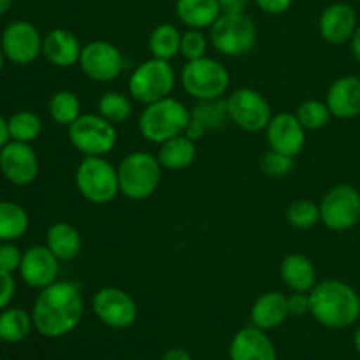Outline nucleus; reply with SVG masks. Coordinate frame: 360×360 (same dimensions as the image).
<instances>
[{
    "mask_svg": "<svg viewBox=\"0 0 360 360\" xmlns=\"http://www.w3.org/2000/svg\"><path fill=\"white\" fill-rule=\"evenodd\" d=\"M221 13H245L250 0H218Z\"/></svg>",
    "mask_w": 360,
    "mask_h": 360,
    "instance_id": "37998d69",
    "label": "nucleus"
},
{
    "mask_svg": "<svg viewBox=\"0 0 360 360\" xmlns=\"http://www.w3.org/2000/svg\"><path fill=\"white\" fill-rule=\"evenodd\" d=\"M28 229V214L20 204L2 200L0 202V241L20 239Z\"/></svg>",
    "mask_w": 360,
    "mask_h": 360,
    "instance_id": "c85d7f7f",
    "label": "nucleus"
},
{
    "mask_svg": "<svg viewBox=\"0 0 360 360\" xmlns=\"http://www.w3.org/2000/svg\"><path fill=\"white\" fill-rule=\"evenodd\" d=\"M294 0H255L257 6L267 14H283L285 11L290 9Z\"/></svg>",
    "mask_w": 360,
    "mask_h": 360,
    "instance_id": "a19ab883",
    "label": "nucleus"
},
{
    "mask_svg": "<svg viewBox=\"0 0 360 360\" xmlns=\"http://www.w3.org/2000/svg\"><path fill=\"white\" fill-rule=\"evenodd\" d=\"M181 37L183 34L178 30V27H174L171 23H162L158 27H155L150 35V41H148L151 56L171 62L174 56L179 55Z\"/></svg>",
    "mask_w": 360,
    "mask_h": 360,
    "instance_id": "bb28decb",
    "label": "nucleus"
},
{
    "mask_svg": "<svg viewBox=\"0 0 360 360\" xmlns=\"http://www.w3.org/2000/svg\"><path fill=\"white\" fill-rule=\"evenodd\" d=\"M160 360H192V355L185 348H172V350L165 352Z\"/></svg>",
    "mask_w": 360,
    "mask_h": 360,
    "instance_id": "c03bdc74",
    "label": "nucleus"
},
{
    "mask_svg": "<svg viewBox=\"0 0 360 360\" xmlns=\"http://www.w3.org/2000/svg\"><path fill=\"white\" fill-rule=\"evenodd\" d=\"M295 116H297V120L306 130L323 129L330 122V118H333L326 102L315 101V98H309V101L302 102L297 108Z\"/></svg>",
    "mask_w": 360,
    "mask_h": 360,
    "instance_id": "72a5a7b5",
    "label": "nucleus"
},
{
    "mask_svg": "<svg viewBox=\"0 0 360 360\" xmlns=\"http://www.w3.org/2000/svg\"><path fill=\"white\" fill-rule=\"evenodd\" d=\"M309 315L327 329H347L360 319V295L340 280H323L309 292Z\"/></svg>",
    "mask_w": 360,
    "mask_h": 360,
    "instance_id": "f03ea898",
    "label": "nucleus"
},
{
    "mask_svg": "<svg viewBox=\"0 0 360 360\" xmlns=\"http://www.w3.org/2000/svg\"><path fill=\"white\" fill-rule=\"evenodd\" d=\"M192 116L199 120L207 130L221 129L229 120L227 102L224 98H211V101H197V104L192 108Z\"/></svg>",
    "mask_w": 360,
    "mask_h": 360,
    "instance_id": "2f4dec72",
    "label": "nucleus"
},
{
    "mask_svg": "<svg viewBox=\"0 0 360 360\" xmlns=\"http://www.w3.org/2000/svg\"><path fill=\"white\" fill-rule=\"evenodd\" d=\"M280 278L292 292H311L316 285V269L302 253H290L280 264Z\"/></svg>",
    "mask_w": 360,
    "mask_h": 360,
    "instance_id": "5701e85b",
    "label": "nucleus"
},
{
    "mask_svg": "<svg viewBox=\"0 0 360 360\" xmlns=\"http://www.w3.org/2000/svg\"><path fill=\"white\" fill-rule=\"evenodd\" d=\"M354 345H355V350H357L360 354V327H359L357 333H355V336H354Z\"/></svg>",
    "mask_w": 360,
    "mask_h": 360,
    "instance_id": "09e8293b",
    "label": "nucleus"
},
{
    "mask_svg": "<svg viewBox=\"0 0 360 360\" xmlns=\"http://www.w3.org/2000/svg\"><path fill=\"white\" fill-rule=\"evenodd\" d=\"M4 56L6 55H4V51L0 49V70H2V67H4Z\"/></svg>",
    "mask_w": 360,
    "mask_h": 360,
    "instance_id": "8fccbe9b",
    "label": "nucleus"
},
{
    "mask_svg": "<svg viewBox=\"0 0 360 360\" xmlns=\"http://www.w3.org/2000/svg\"><path fill=\"white\" fill-rule=\"evenodd\" d=\"M260 169L269 178H283V176L290 174L294 169V157H288V155L269 148V151H266L260 158Z\"/></svg>",
    "mask_w": 360,
    "mask_h": 360,
    "instance_id": "c9c22d12",
    "label": "nucleus"
},
{
    "mask_svg": "<svg viewBox=\"0 0 360 360\" xmlns=\"http://www.w3.org/2000/svg\"><path fill=\"white\" fill-rule=\"evenodd\" d=\"M162 165L148 151H132L118 165L120 193L130 200H146L157 192L162 179Z\"/></svg>",
    "mask_w": 360,
    "mask_h": 360,
    "instance_id": "20e7f679",
    "label": "nucleus"
},
{
    "mask_svg": "<svg viewBox=\"0 0 360 360\" xmlns=\"http://www.w3.org/2000/svg\"><path fill=\"white\" fill-rule=\"evenodd\" d=\"M197 148L195 141L188 139L185 134L176 136L172 139L165 141L158 148V162H160L162 169L165 171H183L188 169L190 165L195 162Z\"/></svg>",
    "mask_w": 360,
    "mask_h": 360,
    "instance_id": "a878e982",
    "label": "nucleus"
},
{
    "mask_svg": "<svg viewBox=\"0 0 360 360\" xmlns=\"http://www.w3.org/2000/svg\"><path fill=\"white\" fill-rule=\"evenodd\" d=\"M174 86L176 72L171 62L153 56L137 65L129 77V95L144 105L171 97Z\"/></svg>",
    "mask_w": 360,
    "mask_h": 360,
    "instance_id": "39448f33",
    "label": "nucleus"
},
{
    "mask_svg": "<svg viewBox=\"0 0 360 360\" xmlns=\"http://www.w3.org/2000/svg\"><path fill=\"white\" fill-rule=\"evenodd\" d=\"M220 14L218 0H176V16L188 28H211Z\"/></svg>",
    "mask_w": 360,
    "mask_h": 360,
    "instance_id": "393cba45",
    "label": "nucleus"
},
{
    "mask_svg": "<svg viewBox=\"0 0 360 360\" xmlns=\"http://www.w3.org/2000/svg\"><path fill=\"white\" fill-rule=\"evenodd\" d=\"M67 137L83 157H105L116 146V129L101 115H81L67 127Z\"/></svg>",
    "mask_w": 360,
    "mask_h": 360,
    "instance_id": "1a4fd4ad",
    "label": "nucleus"
},
{
    "mask_svg": "<svg viewBox=\"0 0 360 360\" xmlns=\"http://www.w3.org/2000/svg\"><path fill=\"white\" fill-rule=\"evenodd\" d=\"M9 127H7V122L4 120V116L0 115V150L9 143Z\"/></svg>",
    "mask_w": 360,
    "mask_h": 360,
    "instance_id": "49530a36",
    "label": "nucleus"
},
{
    "mask_svg": "<svg viewBox=\"0 0 360 360\" xmlns=\"http://www.w3.org/2000/svg\"><path fill=\"white\" fill-rule=\"evenodd\" d=\"M76 188L88 202L109 204L120 193L118 167L105 157H84L76 169Z\"/></svg>",
    "mask_w": 360,
    "mask_h": 360,
    "instance_id": "423d86ee",
    "label": "nucleus"
},
{
    "mask_svg": "<svg viewBox=\"0 0 360 360\" xmlns=\"http://www.w3.org/2000/svg\"><path fill=\"white\" fill-rule=\"evenodd\" d=\"M14 292H16V283H14L13 273L0 269V309L9 306L14 297Z\"/></svg>",
    "mask_w": 360,
    "mask_h": 360,
    "instance_id": "ea45409f",
    "label": "nucleus"
},
{
    "mask_svg": "<svg viewBox=\"0 0 360 360\" xmlns=\"http://www.w3.org/2000/svg\"><path fill=\"white\" fill-rule=\"evenodd\" d=\"M287 220L292 227L299 231H308L320 224V206L311 200H295L288 206Z\"/></svg>",
    "mask_w": 360,
    "mask_h": 360,
    "instance_id": "f704fd0d",
    "label": "nucleus"
},
{
    "mask_svg": "<svg viewBox=\"0 0 360 360\" xmlns=\"http://www.w3.org/2000/svg\"><path fill=\"white\" fill-rule=\"evenodd\" d=\"M132 97L122 94V91H105L101 98H98V115L111 122L112 125L127 122L132 116Z\"/></svg>",
    "mask_w": 360,
    "mask_h": 360,
    "instance_id": "7c9ffc66",
    "label": "nucleus"
},
{
    "mask_svg": "<svg viewBox=\"0 0 360 360\" xmlns=\"http://www.w3.org/2000/svg\"><path fill=\"white\" fill-rule=\"evenodd\" d=\"M288 313L292 316H304L311 311V302H309L308 292H294L290 297H287Z\"/></svg>",
    "mask_w": 360,
    "mask_h": 360,
    "instance_id": "58836bf2",
    "label": "nucleus"
},
{
    "mask_svg": "<svg viewBox=\"0 0 360 360\" xmlns=\"http://www.w3.org/2000/svg\"><path fill=\"white\" fill-rule=\"evenodd\" d=\"M0 171L18 186L34 183L39 176V158L28 143L11 141L0 150Z\"/></svg>",
    "mask_w": 360,
    "mask_h": 360,
    "instance_id": "2eb2a0df",
    "label": "nucleus"
},
{
    "mask_svg": "<svg viewBox=\"0 0 360 360\" xmlns=\"http://www.w3.org/2000/svg\"><path fill=\"white\" fill-rule=\"evenodd\" d=\"M326 104L336 118H357L360 115V77L343 76L334 81L327 91Z\"/></svg>",
    "mask_w": 360,
    "mask_h": 360,
    "instance_id": "aec40b11",
    "label": "nucleus"
},
{
    "mask_svg": "<svg viewBox=\"0 0 360 360\" xmlns=\"http://www.w3.org/2000/svg\"><path fill=\"white\" fill-rule=\"evenodd\" d=\"M225 102H227L229 120L245 132H262L273 118L269 102L253 88H239L232 91Z\"/></svg>",
    "mask_w": 360,
    "mask_h": 360,
    "instance_id": "9b49d317",
    "label": "nucleus"
},
{
    "mask_svg": "<svg viewBox=\"0 0 360 360\" xmlns=\"http://www.w3.org/2000/svg\"><path fill=\"white\" fill-rule=\"evenodd\" d=\"M83 319V295L77 285L58 281L41 288L32 309L34 329L44 338L72 333Z\"/></svg>",
    "mask_w": 360,
    "mask_h": 360,
    "instance_id": "f257e3e1",
    "label": "nucleus"
},
{
    "mask_svg": "<svg viewBox=\"0 0 360 360\" xmlns=\"http://www.w3.org/2000/svg\"><path fill=\"white\" fill-rule=\"evenodd\" d=\"M7 127H9L11 139L30 144L32 141L41 136L42 122L35 112L20 111L7 120Z\"/></svg>",
    "mask_w": 360,
    "mask_h": 360,
    "instance_id": "473e14b6",
    "label": "nucleus"
},
{
    "mask_svg": "<svg viewBox=\"0 0 360 360\" xmlns=\"http://www.w3.org/2000/svg\"><path fill=\"white\" fill-rule=\"evenodd\" d=\"M206 132H207V129L206 127L202 125V123L199 122V120H195L192 116V118H190V122H188V125H186V129H185V136L188 137V139H192V141H199V139H202L204 136H206Z\"/></svg>",
    "mask_w": 360,
    "mask_h": 360,
    "instance_id": "79ce46f5",
    "label": "nucleus"
},
{
    "mask_svg": "<svg viewBox=\"0 0 360 360\" xmlns=\"http://www.w3.org/2000/svg\"><path fill=\"white\" fill-rule=\"evenodd\" d=\"M81 115V101L74 91L60 90L49 101V116L58 125H72Z\"/></svg>",
    "mask_w": 360,
    "mask_h": 360,
    "instance_id": "c756f323",
    "label": "nucleus"
},
{
    "mask_svg": "<svg viewBox=\"0 0 360 360\" xmlns=\"http://www.w3.org/2000/svg\"><path fill=\"white\" fill-rule=\"evenodd\" d=\"M81 51H83V46L77 35L67 28H55L42 39V55L55 67L65 69V67L76 65L79 63Z\"/></svg>",
    "mask_w": 360,
    "mask_h": 360,
    "instance_id": "412c9836",
    "label": "nucleus"
},
{
    "mask_svg": "<svg viewBox=\"0 0 360 360\" xmlns=\"http://www.w3.org/2000/svg\"><path fill=\"white\" fill-rule=\"evenodd\" d=\"M231 360H276V348L266 330L255 326L239 330L229 348Z\"/></svg>",
    "mask_w": 360,
    "mask_h": 360,
    "instance_id": "6ab92c4d",
    "label": "nucleus"
},
{
    "mask_svg": "<svg viewBox=\"0 0 360 360\" xmlns=\"http://www.w3.org/2000/svg\"><path fill=\"white\" fill-rule=\"evenodd\" d=\"M60 273V260L48 246H32L23 253L20 266L21 280L32 288H46L55 283Z\"/></svg>",
    "mask_w": 360,
    "mask_h": 360,
    "instance_id": "f3484780",
    "label": "nucleus"
},
{
    "mask_svg": "<svg viewBox=\"0 0 360 360\" xmlns=\"http://www.w3.org/2000/svg\"><path fill=\"white\" fill-rule=\"evenodd\" d=\"M41 32L30 21H14L2 34V51L18 65H27L42 53Z\"/></svg>",
    "mask_w": 360,
    "mask_h": 360,
    "instance_id": "4468645a",
    "label": "nucleus"
},
{
    "mask_svg": "<svg viewBox=\"0 0 360 360\" xmlns=\"http://www.w3.org/2000/svg\"><path fill=\"white\" fill-rule=\"evenodd\" d=\"M210 42L224 56H245L257 44V27L245 13H221L210 32Z\"/></svg>",
    "mask_w": 360,
    "mask_h": 360,
    "instance_id": "0eeeda50",
    "label": "nucleus"
},
{
    "mask_svg": "<svg viewBox=\"0 0 360 360\" xmlns=\"http://www.w3.org/2000/svg\"><path fill=\"white\" fill-rule=\"evenodd\" d=\"M320 221L329 231L345 232L360 221V192L352 185H338L323 195Z\"/></svg>",
    "mask_w": 360,
    "mask_h": 360,
    "instance_id": "9d476101",
    "label": "nucleus"
},
{
    "mask_svg": "<svg viewBox=\"0 0 360 360\" xmlns=\"http://www.w3.org/2000/svg\"><path fill=\"white\" fill-rule=\"evenodd\" d=\"M288 316L290 313H288L287 295H283L281 292H266L252 306V323L266 333L280 327Z\"/></svg>",
    "mask_w": 360,
    "mask_h": 360,
    "instance_id": "4be33fe9",
    "label": "nucleus"
},
{
    "mask_svg": "<svg viewBox=\"0 0 360 360\" xmlns=\"http://www.w3.org/2000/svg\"><path fill=\"white\" fill-rule=\"evenodd\" d=\"M207 37L200 30H195V28H188V32H185L181 37V49L179 53L183 55V58L186 62L190 60H199L202 56H207Z\"/></svg>",
    "mask_w": 360,
    "mask_h": 360,
    "instance_id": "e433bc0d",
    "label": "nucleus"
},
{
    "mask_svg": "<svg viewBox=\"0 0 360 360\" xmlns=\"http://www.w3.org/2000/svg\"><path fill=\"white\" fill-rule=\"evenodd\" d=\"M350 46H352V53H354L355 60L360 63V25L357 27V30H355V34L352 35Z\"/></svg>",
    "mask_w": 360,
    "mask_h": 360,
    "instance_id": "a18cd8bd",
    "label": "nucleus"
},
{
    "mask_svg": "<svg viewBox=\"0 0 360 360\" xmlns=\"http://www.w3.org/2000/svg\"><path fill=\"white\" fill-rule=\"evenodd\" d=\"M231 84V76L224 63L218 60L202 56L190 60L181 70V86L195 101L221 98Z\"/></svg>",
    "mask_w": 360,
    "mask_h": 360,
    "instance_id": "6e6552de",
    "label": "nucleus"
},
{
    "mask_svg": "<svg viewBox=\"0 0 360 360\" xmlns=\"http://www.w3.org/2000/svg\"><path fill=\"white\" fill-rule=\"evenodd\" d=\"M34 327V320L20 308H9L0 313V341L4 343H21L27 340Z\"/></svg>",
    "mask_w": 360,
    "mask_h": 360,
    "instance_id": "cd10ccee",
    "label": "nucleus"
},
{
    "mask_svg": "<svg viewBox=\"0 0 360 360\" xmlns=\"http://www.w3.org/2000/svg\"><path fill=\"white\" fill-rule=\"evenodd\" d=\"M13 4H14V0H0V16H2V14H6L7 11L13 7Z\"/></svg>",
    "mask_w": 360,
    "mask_h": 360,
    "instance_id": "de8ad7c7",
    "label": "nucleus"
},
{
    "mask_svg": "<svg viewBox=\"0 0 360 360\" xmlns=\"http://www.w3.org/2000/svg\"><path fill=\"white\" fill-rule=\"evenodd\" d=\"M192 112L174 97H165L144 105L139 116V132L148 143L160 146L165 141L181 136L188 125Z\"/></svg>",
    "mask_w": 360,
    "mask_h": 360,
    "instance_id": "7ed1b4c3",
    "label": "nucleus"
},
{
    "mask_svg": "<svg viewBox=\"0 0 360 360\" xmlns=\"http://www.w3.org/2000/svg\"><path fill=\"white\" fill-rule=\"evenodd\" d=\"M127 60L115 44L108 41H91L83 46L79 67L83 74L98 83H109L122 76Z\"/></svg>",
    "mask_w": 360,
    "mask_h": 360,
    "instance_id": "f8f14e48",
    "label": "nucleus"
},
{
    "mask_svg": "<svg viewBox=\"0 0 360 360\" xmlns=\"http://www.w3.org/2000/svg\"><path fill=\"white\" fill-rule=\"evenodd\" d=\"M357 27V13L354 7L345 2L330 4L329 7H326L319 21L320 34L330 44L350 42Z\"/></svg>",
    "mask_w": 360,
    "mask_h": 360,
    "instance_id": "a211bd4d",
    "label": "nucleus"
},
{
    "mask_svg": "<svg viewBox=\"0 0 360 360\" xmlns=\"http://www.w3.org/2000/svg\"><path fill=\"white\" fill-rule=\"evenodd\" d=\"M46 246L51 250L53 255L60 262H70L83 250V239H81V234L76 227H72L67 221H56L48 229Z\"/></svg>",
    "mask_w": 360,
    "mask_h": 360,
    "instance_id": "b1692460",
    "label": "nucleus"
},
{
    "mask_svg": "<svg viewBox=\"0 0 360 360\" xmlns=\"http://www.w3.org/2000/svg\"><path fill=\"white\" fill-rule=\"evenodd\" d=\"M21 260H23V253L20 252V248L14 245H0V269L9 271H20Z\"/></svg>",
    "mask_w": 360,
    "mask_h": 360,
    "instance_id": "4c0bfd02",
    "label": "nucleus"
},
{
    "mask_svg": "<svg viewBox=\"0 0 360 360\" xmlns=\"http://www.w3.org/2000/svg\"><path fill=\"white\" fill-rule=\"evenodd\" d=\"M91 309L95 316L111 329H127L136 323L139 315L132 295L118 287L101 288L91 299Z\"/></svg>",
    "mask_w": 360,
    "mask_h": 360,
    "instance_id": "ddd939ff",
    "label": "nucleus"
},
{
    "mask_svg": "<svg viewBox=\"0 0 360 360\" xmlns=\"http://www.w3.org/2000/svg\"><path fill=\"white\" fill-rule=\"evenodd\" d=\"M269 148L288 157H297L306 144V129L292 112L273 116L266 129Z\"/></svg>",
    "mask_w": 360,
    "mask_h": 360,
    "instance_id": "dca6fc26",
    "label": "nucleus"
}]
</instances>
